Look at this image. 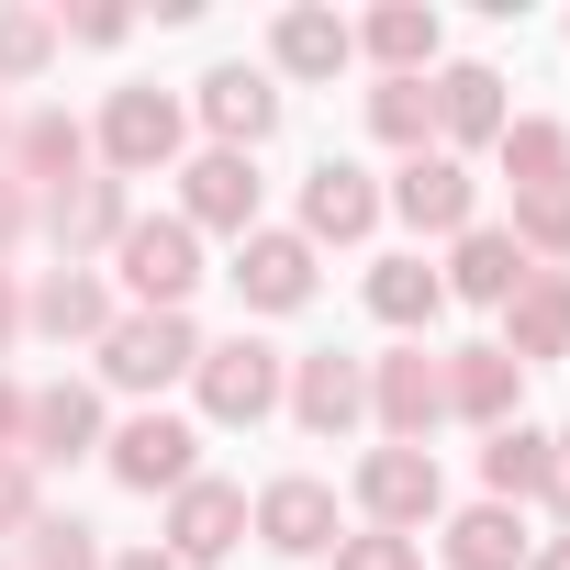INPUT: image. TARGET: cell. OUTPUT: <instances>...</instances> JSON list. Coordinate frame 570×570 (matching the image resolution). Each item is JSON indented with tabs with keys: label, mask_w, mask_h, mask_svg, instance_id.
I'll use <instances>...</instances> for the list:
<instances>
[{
	"label": "cell",
	"mask_w": 570,
	"mask_h": 570,
	"mask_svg": "<svg viewBox=\"0 0 570 570\" xmlns=\"http://www.w3.org/2000/svg\"><path fill=\"white\" fill-rule=\"evenodd\" d=\"M514 246H570V179L559 190H514Z\"/></svg>",
	"instance_id": "obj_32"
},
{
	"label": "cell",
	"mask_w": 570,
	"mask_h": 570,
	"mask_svg": "<svg viewBox=\"0 0 570 570\" xmlns=\"http://www.w3.org/2000/svg\"><path fill=\"white\" fill-rule=\"evenodd\" d=\"M0 436H23V392L12 381H0Z\"/></svg>",
	"instance_id": "obj_37"
},
{
	"label": "cell",
	"mask_w": 570,
	"mask_h": 570,
	"mask_svg": "<svg viewBox=\"0 0 570 570\" xmlns=\"http://www.w3.org/2000/svg\"><path fill=\"white\" fill-rule=\"evenodd\" d=\"M257 537L292 548V559L336 548V492H325V481H268V492H257Z\"/></svg>",
	"instance_id": "obj_10"
},
{
	"label": "cell",
	"mask_w": 570,
	"mask_h": 570,
	"mask_svg": "<svg viewBox=\"0 0 570 570\" xmlns=\"http://www.w3.org/2000/svg\"><path fill=\"white\" fill-rule=\"evenodd\" d=\"M202 403H213V425H257V414L279 403V358H268L257 336L202 347Z\"/></svg>",
	"instance_id": "obj_3"
},
{
	"label": "cell",
	"mask_w": 570,
	"mask_h": 570,
	"mask_svg": "<svg viewBox=\"0 0 570 570\" xmlns=\"http://www.w3.org/2000/svg\"><path fill=\"white\" fill-rule=\"evenodd\" d=\"M358 503L381 514V537L425 525V514H436V459H425V448H381V459L358 470Z\"/></svg>",
	"instance_id": "obj_7"
},
{
	"label": "cell",
	"mask_w": 570,
	"mask_h": 570,
	"mask_svg": "<svg viewBox=\"0 0 570 570\" xmlns=\"http://www.w3.org/2000/svg\"><path fill=\"white\" fill-rule=\"evenodd\" d=\"M35 570H101L90 525H35Z\"/></svg>",
	"instance_id": "obj_33"
},
{
	"label": "cell",
	"mask_w": 570,
	"mask_h": 570,
	"mask_svg": "<svg viewBox=\"0 0 570 570\" xmlns=\"http://www.w3.org/2000/svg\"><path fill=\"white\" fill-rule=\"evenodd\" d=\"M514 392H525V370H514V347H459V370H448V403H459V414H481V425H503V414H514Z\"/></svg>",
	"instance_id": "obj_17"
},
{
	"label": "cell",
	"mask_w": 570,
	"mask_h": 570,
	"mask_svg": "<svg viewBox=\"0 0 570 570\" xmlns=\"http://www.w3.org/2000/svg\"><path fill=\"white\" fill-rule=\"evenodd\" d=\"M381 224V190H370V168H347V157H325L314 179H303V246L314 235H336V246H358Z\"/></svg>",
	"instance_id": "obj_6"
},
{
	"label": "cell",
	"mask_w": 570,
	"mask_h": 570,
	"mask_svg": "<svg viewBox=\"0 0 570 570\" xmlns=\"http://www.w3.org/2000/svg\"><path fill=\"white\" fill-rule=\"evenodd\" d=\"M336 570H414V537H347Z\"/></svg>",
	"instance_id": "obj_34"
},
{
	"label": "cell",
	"mask_w": 570,
	"mask_h": 570,
	"mask_svg": "<svg viewBox=\"0 0 570 570\" xmlns=\"http://www.w3.org/2000/svg\"><path fill=\"white\" fill-rule=\"evenodd\" d=\"M246 537V492L235 481H179V514H168V559H224Z\"/></svg>",
	"instance_id": "obj_9"
},
{
	"label": "cell",
	"mask_w": 570,
	"mask_h": 570,
	"mask_svg": "<svg viewBox=\"0 0 570 570\" xmlns=\"http://www.w3.org/2000/svg\"><path fill=\"white\" fill-rule=\"evenodd\" d=\"M548 347H570V279H559V268L514 292V370H525V358H548Z\"/></svg>",
	"instance_id": "obj_22"
},
{
	"label": "cell",
	"mask_w": 570,
	"mask_h": 570,
	"mask_svg": "<svg viewBox=\"0 0 570 570\" xmlns=\"http://www.w3.org/2000/svg\"><path fill=\"white\" fill-rule=\"evenodd\" d=\"M537 570H570V537H559V548H537Z\"/></svg>",
	"instance_id": "obj_41"
},
{
	"label": "cell",
	"mask_w": 570,
	"mask_h": 570,
	"mask_svg": "<svg viewBox=\"0 0 570 570\" xmlns=\"http://www.w3.org/2000/svg\"><path fill=\"white\" fill-rule=\"evenodd\" d=\"M537 492H548V503L570 514V436H548V470H537Z\"/></svg>",
	"instance_id": "obj_36"
},
{
	"label": "cell",
	"mask_w": 570,
	"mask_h": 570,
	"mask_svg": "<svg viewBox=\"0 0 570 570\" xmlns=\"http://www.w3.org/2000/svg\"><path fill=\"white\" fill-rule=\"evenodd\" d=\"M235 292H246L257 314L314 303V246H303V235H246V246H235Z\"/></svg>",
	"instance_id": "obj_5"
},
{
	"label": "cell",
	"mask_w": 570,
	"mask_h": 570,
	"mask_svg": "<svg viewBox=\"0 0 570 570\" xmlns=\"http://www.w3.org/2000/svg\"><path fill=\"white\" fill-rule=\"evenodd\" d=\"M0 525H35V481H23L12 459H0Z\"/></svg>",
	"instance_id": "obj_35"
},
{
	"label": "cell",
	"mask_w": 570,
	"mask_h": 570,
	"mask_svg": "<svg viewBox=\"0 0 570 570\" xmlns=\"http://www.w3.org/2000/svg\"><path fill=\"white\" fill-rule=\"evenodd\" d=\"M503 168H514V190H559L570 179V124H503Z\"/></svg>",
	"instance_id": "obj_26"
},
{
	"label": "cell",
	"mask_w": 570,
	"mask_h": 570,
	"mask_svg": "<svg viewBox=\"0 0 570 570\" xmlns=\"http://www.w3.org/2000/svg\"><path fill=\"white\" fill-rule=\"evenodd\" d=\"M101 370H112L124 392H157V381H179V370H202V336H190L179 314H124V325L101 336Z\"/></svg>",
	"instance_id": "obj_2"
},
{
	"label": "cell",
	"mask_w": 570,
	"mask_h": 570,
	"mask_svg": "<svg viewBox=\"0 0 570 570\" xmlns=\"http://www.w3.org/2000/svg\"><path fill=\"white\" fill-rule=\"evenodd\" d=\"M268 57L292 68V79H336V68L358 57V35H347L336 12H279V35H268Z\"/></svg>",
	"instance_id": "obj_16"
},
{
	"label": "cell",
	"mask_w": 570,
	"mask_h": 570,
	"mask_svg": "<svg viewBox=\"0 0 570 570\" xmlns=\"http://www.w3.org/2000/svg\"><path fill=\"white\" fill-rule=\"evenodd\" d=\"M448 559H459V570H525L537 548H525V525H514L503 503H470V514L448 525Z\"/></svg>",
	"instance_id": "obj_19"
},
{
	"label": "cell",
	"mask_w": 570,
	"mask_h": 570,
	"mask_svg": "<svg viewBox=\"0 0 570 570\" xmlns=\"http://www.w3.org/2000/svg\"><path fill=\"white\" fill-rule=\"evenodd\" d=\"M392 79H414L425 57H436V12H414V0H392V12H370V35H358Z\"/></svg>",
	"instance_id": "obj_24"
},
{
	"label": "cell",
	"mask_w": 570,
	"mask_h": 570,
	"mask_svg": "<svg viewBox=\"0 0 570 570\" xmlns=\"http://www.w3.org/2000/svg\"><path fill=\"white\" fill-rule=\"evenodd\" d=\"M57 57V23L46 12H0V79H35Z\"/></svg>",
	"instance_id": "obj_31"
},
{
	"label": "cell",
	"mask_w": 570,
	"mask_h": 570,
	"mask_svg": "<svg viewBox=\"0 0 570 570\" xmlns=\"http://www.w3.org/2000/svg\"><path fill=\"white\" fill-rule=\"evenodd\" d=\"M12 235H23V202H12V190H0V246H12Z\"/></svg>",
	"instance_id": "obj_39"
},
{
	"label": "cell",
	"mask_w": 570,
	"mask_h": 570,
	"mask_svg": "<svg viewBox=\"0 0 570 570\" xmlns=\"http://www.w3.org/2000/svg\"><path fill=\"white\" fill-rule=\"evenodd\" d=\"M202 124H213V135H224L235 157H246V146H257V135L279 124V90H268L257 68H213V79H202Z\"/></svg>",
	"instance_id": "obj_11"
},
{
	"label": "cell",
	"mask_w": 570,
	"mask_h": 570,
	"mask_svg": "<svg viewBox=\"0 0 570 570\" xmlns=\"http://www.w3.org/2000/svg\"><path fill=\"white\" fill-rule=\"evenodd\" d=\"M101 157H112V168H168V157H179V101H168V90H112Z\"/></svg>",
	"instance_id": "obj_4"
},
{
	"label": "cell",
	"mask_w": 570,
	"mask_h": 570,
	"mask_svg": "<svg viewBox=\"0 0 570 570\" xmlns=\"http://www.w3.org/2000/svg\"><path fill=\"white\" fill-rule=\"evenodd\" d=\"M35 325L46 336H112V303H101V279H46V292H35Z\"/></svg>",
	"instance_id": "obj_27"
},
{
	"label": "cell",
	"mask_w": 570,
	"mask_h": 570,
	"mask_svg": "<svg viewBox=\"0 0 570 570\" xmlns=\"http://www.w3.org/2000/svg\"><path fill=\"white\" fill-rule=\"evenodd\" d=\"M425 124H436V90H425V79H381V90H370V135L425 146Z\"/></svg>",
	"instance_id": "obj_28"
},
{
	"label": "cell",
	"mask_w": 570,
	"mask_h": 570,
	"mask_svg": "<svg viewBox=\"0 0 570 570\" xmlns=\"http://www.w3.org/2000/svg\"><path fill=\"white\" fill-rule=\"evenodd\" d=\"M12 325H23V303H12V279H0V336H12Z\"/></svg>",
	"instance_id": "obj_40"
},
{
	"label": "cell",
	"mask_w": 570,
	"mask_h": 570,
	"mask_svg": "<svg viewBox=\"0 0 570 570\" xmlns=\"http://www.w3.org/2000/svg\"><path fill=\"white\" fill-rule=\"evenodd\" d=\"M112 570H179V559H168V548H135V559H112Z\"/></svg>",
	"instance_id": "obj_38"
},
{
	"label": "cell",
	"mask_w": 570,
	"mask_h": 570,
	"mask_svg": "<svg viewBox=\"0 0 570 570\" xmlns=\"http://www.w3.org/2000/svg\"><path fill=\"white\" fill-rule=\"evenodd\" d=\"M90 436H101V403H90L79 381H68V392H35V403H23V459H79Z\"/></svg>",
	"instance_id": "obj_15"
},
{
	"label": "cell",
	"mask_w": 570,
	"mask_h": 570,
	"mask_svg": "<svg viewBox=\"0 0 570 570\" xmlns=\"http://www.w3.org/2000/svg\"><path fill=\"white\" fill-rule=\"evenodd\" d=\"M436 303H448V279H436L425 257H381V268H370V314H381V325H425Z\"/></svg>",
	"instance_id": "obj_20"
},
{
	"label": "cell",
	"mask_w": 570,
	"mask_h": 570,
	"mask_svg": "<svg viewBox=\"0 0 570 570\" xmlns=\"http://www.w3.org/2000/svg\"><path fill=\"white\" fill-rule=\"evenodd\" d=\"M448 414V370L436 358H381V425L392 436H425Z\"/></svg>",
	"instance_id": "obj_18"
},
{
	"label": "cell",
	"mask_w": 570,
	"mask_h": 570,
	"mask_svg": "<svg viewBox=\"0 0 570 570\" xmlns=\"http://www.w3.org/2000/svg\"><path fill=\"white\" fill-rule=\"evenodd\" d=\"M525 279H537V257H525L514 235H470V246H459V292H470V303H514Z\"/></svg>",
	"instance_id": "obj_21"
},
{
	"label": "cell",
	"mask_w": 570,
	"mask_h": 570,
	"mask_svg": "<svg viewBox=\"0 0 570 570\" xmlns=\"http://www.w3.org/2000/svg\"><path fill=\"white\" fill-rule=\"evenodd\" d=\"M79 157H90V135H79L68 112H35V124H23V168H35V179H68Z\"/></svg>",
	"instance_id": "obj_29"
},
{
	"label": "cell",
	"mask_w": 570,
	"mask_h": 570,
	"mask_svg": "<svg viewBox=\"0 0 570 570\" xmlns=\"http://www.w3.org/2000/svg\"><path fill=\"white\" fill-rule=\"evenodd\" d=\"M112 257H124V292H135L146 314H179V303H190V279H202L190 224H124V235H112Z\"/></svg>",
	"instance_id": "obj_1"
},
{
	"label": "cell",
	"mask_w": 570,
	"mask_h": 570,
	"mask_svg": "<svg viewBox=\"0 0 570 570\" xmlns=\"http://www.w3.org/2000/svg\"><path fill=\"white\" fill-rule=\"evenodd\" d=\"M190 224H224V235H257V168L235 146L190 157Z\"/></svg>",
	"instance_id": "obj_12"
},
{
	"label": "cell",
	"mask_w": 570,
	"mask_h": 570,
	"mask_svg": "<svg viewBox=\"0 0 570 570\" xmlns=\"http://www.w3.org/2000/svg\"><path fill=\"white\" fill-rule=\"evenodd\" d=\"M537 470H548V436H525V425H503V436L481 448V481H492V492H537Z\"/></svg>",
	"instance_id": "obj_30"
},
{
	"label": "cell",
	"mask_w": 570,
	"mask_h": 570,
	"mask_svg": "<svg viewBox=\"0 0 570 570\" xmlns=\"http://www.w3.org/2000/svg\"><path fill=\"white\" fill-rule=\"evenodd\" d=\"M112 481H124V492H179V481H190V425L135 414V425L112 436Z\"/></svg>",
	"instance_id": "obj_8"
},
{
	"label": "cell",
	"mask_w": 570,
	"mask_h": 570,
	"mask_svg": "<svg viewBox=\"0 0 570 570\" xmlns=\"http://www.w3.org/2000/svg\"><path fill=\"white\" fill-rule=\"evenodd\" d=\"M46 224H57V246H101V235H124V190L112 179H68L46 202Z\"/></svg>",
	"instance_id": "obj_23"
},
{
	"label": "cell",
	"mask_w": 570,
	"mask_h": 570,
	"mask_svg": "<svg viewBox=\"0 0 570 570\" xmlns=\"http://www.w3.org/2000/svg\"><path fill=\"white\" fill-rule=\"evenodd\" d=\"M392 202H403V224L459 235V224H470V168H459V157H414V168L392 179Z\"/></svg>",
	"instance_id": "obj_13"
},
{
	"label": "cell",
	"mask_w": 570,
	"mask_h": 570,
	"mask_svg": "<svg viewBox=\"0 0 570 570\" xmlns=\"http://www.w3.org/2000/svg\"><path fill=\"white\" fill-rule=\"evenodd\" d=\"M436 124L448 135H503V79L492 68H448L436 79Z\"/></svg>",
	"instance_id": "obj_25"
},
{
	"label": "cell",
	"mask_w": 570,
	"mask_h": 570,
	"mask_svg": "<svg viewBox=\"0 0 570 570\" xmlns=\"http://www.w3.org/2000/svg\"><path fill=\"white\" fill-rule=\"evenodd\" d=\"M292 414H303L314 436H347V425L370 414V381H358V358H303V381H292Z\"/></svg>",
	"instance_id": "obj_14"
}]
</instances>
